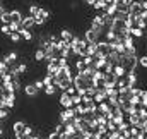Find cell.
Here are the masks:
<instances>
[{
  "instance_id": "31",
  "label": "cell",
  "mask_w": 147,
  "mask_h": 139,
  "mask_svg": "<svg viewBox=\"0 0 147 139\" xmlns=\"http://www.w3.org/2000/svg\"><path fill=\"white\" fill-rule=\"evenodd\" d=\"M9 40H10L12 43H21V41H22V36L19 35V33H10Z\"/></svg>"
},
{
  "instance_id": "20",
  "label": "cell",
  "mask_w": 147,
  "mask_h": 139,
  "mask_svg": "<svg viewBox=\"0 0 147 139\" xmlns=\"http://www.w3.org/2000/svg\"><path fill=\"white\" fill-rule=\"evenodd\" d=\"M19 35L22 36V40H26V41H31V40H33V33H31L29 29L21 28V29H19Z\"/></svg>"
},
{
  "instance_id": "12",
  "label": "cell",
  "mask_w": 147,
  "mask_h": 139,
  "mask_svg": "<svg viewBox=\"0 0 147 139\" xmlns=\"http://www.w3.org/2000/svg\"><path fill=\"white\" fill-rule=\"evenodd\" d=\"M60 38H62V40H65V41H72L74 38H75V35H74L69 28H63V29L60 31Z\"/></svg>"
},
{
  "instance_id": "24",
  "label": "cell",
  "mask_w": 147,
  "mask_h": 139,
  "mask_svg": "<svg viewBox=\"0 0 147 139\" xmlns=\"http://www.w3.org/2000/svg\"><path fill=\"white\" fill-rule=\"evenodd\" d=\"M39 9H41L39 5H36V3H33V5L29 7V10H28V14H29V16H33V17H36L38 14H39Z\"/></svg>"
},
{
  "instance_id": "50",
  "label": "cell",
  "mask_w": 147,
  "mask_h": 139,
  "mask_svg": "<svg viewBox=\"0 0 147 139\" xmlns=\"http://www.w3.org/2000/svg\"><path fill=\"white\" fill-rule=\"evenodd\" d=\"M0 84H2V77H0Z\"/></svg>"
},
{
  "instance_id": "40",
  "label": "cell",
  "mask_w": 147,
  "mask_h": 139,
  "mask_svg": "<svg viewBox=\"0 0 147 139\" xmlns=\"http://www.w3.org/2000/svg\"><path fill=\"white\" fill-rule=\"evenodd\" d=\"M72 102H74V106L80 105L82 103V96H80V95H75V96H72Z\"/></svg>"
},
{
  "instance_id": "39",
  "label": "cell",
  "mask_w": 147,
  "mask_h": 139,
  "mask_svg": "<svg viewBox=\"0 0 147 139\" xmlns=\"http://www.w3.org/2000/svg\"><path fill=\"white\" fill-rule=\"evenodd\" d=\"M65 93H67L69 96H75V95H79V93H77V88H75V86H70V88H69V89H67Z\"/></svg>"
},
{
  "instance_id": "37",
  "label": "cell",
  "mask_w": 147,
  "mask_h": 139,
  "mask_svg": "<svg viewBox=\"0 0 147 139\" xmlns=\"http://www.w3.org/2000/svg\"><path fill=\"white\" fill-rule=\"evenodd\" d=\"M58 65H60L62 69H65L67 65H70V64H69V59H62V57H60V59H58Z\"/></svg>"
},
{
  "instance_id": "6",
  "label": "cell",
  "mask_w": 147,
  "mask_h": 139,
  "mask_svg": "<svg viewBox=\"0 0 147 139\" xmlns=\"http://www.w3.org/2000/svg\"><path fill=\"white\" fill-rule=\"evenodd\" d=\"M16 93H3V96H2V100H5V103H7V108L9 110H12L14 106H16Z\"/></svg>"
},
{
  "instance_id": "18",
  "label": "cell",
  "mask_w": 147,
  "mask_h": 139,
  "mask_svg": "<svg viewBox=\"0 0 147 139\" xmlns=\"http://www.w3.org/2000/svg\"><path fill=\"white\" fill-rule=\"evenodd\" d=\"M94 9H96V10H101V12H106V9H108V3H106L105 0H96V3H94Z\"/></svg>"
},
{
  "instance_id": "27",
  "label": "cell",
  "mask_w": 147,
  "mask_h": 139,
  "mask_svg": "<svg viewBox=\"0 0 147 139\" xmlns=\"http://www.w3.org/2000/svg\"><path fill=\"white\" fill-rule=\"evenodd\" d=\"M43 82H45V86H53V84H55V77L50 76V74H46V76L43 77Z\"/></svg>"
},
{
  "instance_id": "47",
  "label": "cell",
  "mask_w": 147,
  "mask_h": 139,
  "mask_svg": "<svg viewBox=\"0 0 147 139\" xmlns=\"http://www.w3.org/2000/svg\"><path fill=\"white\" fill-rule=\"evenodd\" d=\"M142 9L147 10V0H142Z\"/></svg>"
},
{
  "instance_id": "5",
  "label": "cell",
  "mask_w": 147,
  "mask_h": 139,
  "mask_svg": "<svg viewBox=\"0 0 147 139\" xmlns=\"http://www.w3.org/2000/svg\"><path fill=\"white\" fill-rule=\"evenodd\" d=\"M84 38H86L87 43H99V41H101V36L98 35L96 31H92L91 28L84 31Z\"/></svg>"
},
{
  "instance_id": "33",
  "label": "cell",
  "mask_w": 147,
  "mask_h": 139,
  "mask_svg": "<svg viewBox=\"0 0 147 139\" xmlns=\"http://www.w3.org/2000/svg\"><path fill=\"white\" fill-rule=\"evenodd\" d=\"M139 65L144 70H147V55H140L139 57Z\"/></svg>"
},
{
  "instance_id": "42",
  "label": "cell",
  "mask_w": 147,
  "mask_h": 139,
  "mask_svg": "<svg viewBox=\"0 0 147 139\" xmlns=\"http://www.w3.org/2000/svg\"><path fill=\"white\" fill-rule=\"evenodd\" d=\"M34 21H36V26H45V22H46V19H43V17H39V16L34 17Z\"/></svg>"
},
{
  "instance_id": "38",
  "label": "cell",
  "mask_w": 147,
  "mask_h": 139,
  "mask_svg": "<svg viewBox=\"0 0 147 139\" xmlns=\"http://www.w3.org/2000/svg\"><path fill=\"white\" fill-rule=\"evenodd\" d=\"M34 86H36V88L39 89V91L46 88V86H45V82H43V79H36V81H34Z\"/></svg>"
},
{
  "instance_id": "14",
  "label": "cell",
  "mask_w": 147,
  "mask_h": 139,
  "mask_svg": "<svg viewBox=\"0 0 147 139\" xmlns=\"http://www.w3.org/2000/svg\"><path fill=\"white\" fill-rule=\"evenodd\" d=\"M96 53H98V43H89L87 45V50H86V55L96 57Z\"/></svg>"
},
{
  "instance_id": "21",
  "label": "cell",
  "mask_w": 147,
  "mask_h": 139,
  "mask_svg": "<svg viewBox=\"0 0 147 139\" xmlns=\"http://www.w3.org/2000/svg\"><path fill=\"white\" fill-rule=\"evenodd\" d=\"M34 60H36V62H43V60H46V53H45V50L38 48L36 52H34Z\"/></svg>"
},
{
  "instance_id": "35",
  "label": "cell",
  "mask_w": 147,
  "mask_h": 139,
  "mask_svg": "<svg viewBox=\"0 0 147 139\" xmlns=\"http://www.w3.org/2000/svg\"><path fill=\"white\" fill-rule=\"evenodd\" d=\"M106 91H108V98H118V96H120L118 88H115V89H106Z\"/></svg>"
},
{
  "instance_id": "44",
  "label": "cell",
  "mask_w": 147,
  "mask_h": 139,
  "mask_svg": "<svg viewBox=\"0 0 147 139\" xmlns=\"http://www.w3.org/2000/svg\"><path fill=\"white\" fill-rule=\"evenodd\" d=\"M82 3H86V5H89V7H94L96 0H82Z\"/></svg>"
},
{
  "instance_id": "41",
  "label": "cell",
  "mask_w": 147,
  "mask_h": 139,
  "mask_svg": "<svg viewBox=\"0 0 147 139\" xmlns=\"http://www.w3.org/2000/svg\"><path fill=\"white\" fill-rule=\"evenodd\" d=\"M113 70H115V64L108 62V65L105 67V72H106V74H113Z\"/></svg>"
},
{
  "instance_id": "17",
  "label": "cell",
  "mask_w": 147,
  "mask_h": 139,
  "mask_svg": "<svg viewBox=\"0 0 147 139\" xmlns=\"http://www.w3.org/2000/svg\"><path fill=\"white\" fill-rule=\"evenodd\" d=\"M65 132H67L69 136H74V138L79 134V132H77V129H75V125H74L72 122H67V124H65Z\"/></svg>"
},
{
  "instance_id": "8",
  "label": "cell",
  "mask_w": 147,
  "mask_h": 139,
  "mask_svg": "<svg viewBox=\"0 0 147 139\" xmlns=\"http://www.w3.org/2000/svg\"><path fill=\"white\" fill-rule=\"evenodd\" d=\"M142 10H144V9H142V0H135V2L132 3V7L128 9V12H130L132 16H139Z\"/></svg>"
},
{
  "instance_id": "51",
  "label": "cell",
  "mask_w": 147,
  "mask_h": 139,
  "mask_svg": "<svg viewBox=\"0 0 147 139\" xmlns=\"http://www.w3.org/2000/svg\"><path fill=\"white\" fill-rule=\"evenodd\" d=\"M105 2H106V0H105Z\"/></svg>"
},
{
  "instance_id": "15",
  "label": "cell",
  "mask_w": 147,
  "mask_h": 139,
  "mask_svg": "<svg viewBox=\"0 0 147 139\" xmlns=\"http://www.w3.org/2000/svg\"><path fill=\"white\" fill-rule=\"evenodd\" d=\"M106 65H108V59H96V62H94L96 70H105Z\"/></svg>"
},
{
  "instance_id": "36",
  "label": "cell",
  "mask_w": 147,
  "mask_h": 139,
  "mask_svg": "<svg viewBox=\"0 0 147 139\" xmlns=\"http://www.w3.org/2000/svg\"><path fill=\"white\" fill-rule=\"evenodd\" d=\"M9 115H10V110H9V108H3V110H0V120H5Z\"/></svg>"
},
{
  "instance_id": "32",
  "label": "cell",
  "mask_w": 147,
  "mask_h": 139,
  "mask_svg": "<svg viewBox=\"0 0 147 139\" xmlns=\"http://www.w3.org/2000/svg\"><path fill=\"white\" fill-rule=\"evenodd\" d=\"M146 31H142V29H139V28H132V31H130V35L134 36V38H142Z\"/></svg>"
},
{
  "instance_id": "1",
  "label": "cell",
  "mask_w": 147,
  "mask_h": 139,
  "mask_svg": "<svg viewBox=\"0 0 147 139\" xmlns=\"http://www.w3.org/2000/svg\"><path fill=\"white\" fill-rule=\"evenodd\" d=\"M26 127H28V124H26L24 120H16V122L12 124V132L16 134V138H22Z\"/></svg>"
},
{
  "instance_id": "2",
  "label": "cell",
  "mask_w": 147,
  "mask_h": 139,
  "mask_svg": "<svg viewBox=\"0 0 147 139\" xmlns=\"http://www.w3.org/2000/svg\"><path fill=\"white\" fill-rule=\"evenodd\" d=\"M22 91H24V95H26L28 98H38V95H39V89L34 86V82H28V84L22 88Z\"/></svg>"
},
{
  "instance_id": "29",
  "label": "cell",
  "mask_w": 147,
  "mask_h": 139,
  "mask_svg": "<svg viewBox=\"0 0 147 139\" xmlns=\"http://www.w3.org/2000/svg\"><path fill=\"white\" fill-rule=\"evenodd\" d=\"M0 33L5 36H10V33H12V29H10V24H2L0 26Z\"/></svg>"
},
{
  "instance_id": "25",
  "label": "cell",
  "mask_w": 147,
  "mask_h": 139,
  "mask_svg": "<svg viewBox=\"0 0 147 139\" xmlns=\"http://www.w3.org/2000/svg\"><path fill=\"white\" fill-rule=\"evenodd\" d=\"M38 16H39V17H43V19H46V21H48V19H50V17H51V12H50V10H48V9H43V7H41V9H39V14H38Z\"/></svg>"
},
{
  "instance_id": "22",
  "label": "cell",
  "mask_w": 147,
  "mask_h": 139,
  "mask_svg": "<svg viewBox=\"0 0 147 139\" xmlns=\"http://www.w3.org/2000/svg\"><path fill=\"white\" fill-rule=\"evenodd\" d=\"M105 40L111 43V41H116V33L113 31V29H106V33H105Z\"/></svg>"
},
{
  "instance_id": "3",
  "label": "cell",
  "mask_w": 147,
  "mask_h": 139,
  "mask_svg": "<svg viewBox=\"0 0 147 139\" xmlns=\"http://www.w3.org/2000/svg\"><path fill=\"white\" fill-rule=\"evenodd\" d=\"M58 105H60L62 108H75V106H74V102H72V96H69L65 91H62V95H60V98H58Z\"/></svg>"
},
{
  "instance_id": "49",
  "label": "cell",
  "mask_w": 147,
  "mask_h": 139,
  "mask_svg": "<svg viewBox=\"0 0 147 139\" xmlns=\"http://www.w3.org/2000/svg\"><path fill=\"white\" fill-rule=\"evenodd\" d=\"M3 93H5V91H3V88L0 86V100H2V96H3Z\"/></svg>"
},
{
  "instance_id": "28",
  "label": "cell",
  "mask_w": 147,
  "mask_h": 139,
  "mask_svg": "<svg viewBox=\"0 0 147 139\" xmlns=\"http://www.w3.org/2000/svg\"><path fill=\"white\" fill-rule=\"evenodd\" d=\"M28 69H29V65H28L26 62H22V64H19V65L16 67L17 74H26V72H28Z\"/></svg>"
},
{
  "instance_id": "7",
  "label": "cell",
  "mask_w": 147,
  "mask_h": 139,
  "mask_svg": "<svg viewBox=\"0 0 147 139\" xmlns=\"http://www.w3.org/2000/svg\"><path fill=\"white\" fill-rule=\"evenodd\" d=\"M21 26L24 28V29H31V28H34L36 26V21H34V17L33 16H24V19H22V22H21Z\"/></svg>"
},
{
  "instance_id": "23",
  "label": "cell",
  "mask_w": 147,
  "mask_h": 139,
  "mask_svg": "<svg viewBox=\"0 0 147 139\" xmlns=\"http://www.w3.org/2000/svg\"><path fill=\"white\" fill-rule=\"evenodd\" d=\"M57 89H58V88H57V86L53 84V86H46V88H45L43 91H45V95H46V96H55Z\"/></svg>"
},
{
  "instance_id": "13",
  "label": "cell",
  "mask_w": 147,
  "mask_h": 139,
  "mask_svg": "<svg viewBox=\"0 0 147 139\" xmlns=\"http://www.w3.org/2000/svg\"><path fill=\"white\" fill-rule=\"evenodd\" d=\"M127 74H128V72H127L125 67H121V65H115V70H113V76H115V77L120 79V77H125Z\"/></svg>"
},
{
  "instance_id": "30",
  "label": "cell",
  "mask_w": 147,
  "mask_h": 139,
  "mask_svg": "<svg viewBox=\"0 0 147 139\" xmlns=\"http://www.w3.org/2000/svg\"><path fill=\"white\" fill-rule=\"evenodd\" d=\"M84 69H86L84 60H82V59H77V60H75V70H77V72H82Z\"/></svg>"
},
{
  "instance_id": "19",
  "label": "cell",
  "mask_w": 147,
  "mask_h": 139,
  "mask_svg": "<svg viewBox=\"0 0 147 139\" xmlns=\"http://www.w3.org/2000/svg\"><path fill=\"white\" fill-rule=\"evenodd\" d=\"M0 22H2V24H10V22H12V17H10V10H5V12L0 16Z\"/></svg>"
},
{
  "instance_id": "10",
  "label": "cell",
  "mask_w": 147,
  "mask_h": 139,
  "mask_svg": "<svg viewBox=\"0 0 147 139\" xmlns=\"http://www.w3.org/2000/svg\"><path fill=\"white\" fill-rule=\"evenodd\" d=\"M10 17H12V22H14V24H21L22 19H24V16H22L21 10H17V9H12V10H10ZM12 22H10V24H12Z\"/></svg>"
},
{
  "instance_id": "46",
  "label": "cell",
  "mask_w": 147,
  "mask_h": 139,
  "mask_svg": "<svg viewBox=\"0 0 147 139\" xmlns=\"http://www.w3.org/2000/svg\"><path fill=\"white\" fill-rule=\"evenodd\" d=\"M3 108H7V103H5V100H0V110H3Z\"/></svg>"
},
{
  "instance_id": "16",
  "label": "cell",
  "mask_w": 147,
  "mask_h": 139,
  "mask_svg": "<svg viewBox=\"0 0 147 139\" xmlns=\"http://www.w3.org/2000/svg\"><path fill=\"white\" fill-rule=\"evenodd\" d=\"M139 122H140V115H139V113H132V115H128V124H130L132 127H137Z\"/></svg>"
},
{
  "instance_id": "43",
  "label": "cell",
  "mask_w": 147,
  "mask_h": 139,
  "mask_svg": "<svg viewBox=\"0 0 147 139\" xmlns=\"http://www.w3.org/2000/svg\"><path fill=\"white\" fill-rule=\"evenodd\" d=\"M134 2H135V0H121V3H123L125 7H128V9L132 7V3H134Z\"/></svg>"
},
{
  "instance_id": "11",
  "label": "cell",
  "mask_w": 147,
  "mask_h": 139,
  "mask_svg": "<svg viewBox=\"0 0 147 139\" xmlns=\"http://www.w3.org/2000/svg\"><path fill=\"white\" fill-rule=\"evenodd\" d=\"M111 110H113V106H111L108 102H105V103H99V105H98V113H101V115H108Z\"/></svg>"
},
{
  "instance_id": "45",
  "label": "cell",
  "mask_w": 147,
  "mask_h": 139,
  "mask_svg": "<svg viewBox=\"0 0 147 139\" xmlns=\"http://www.w3.org/2000/svg\"><path fill=\"white\" fill-rule=\"evenodd\" d=\"M139 17H140V19H144V21H147V10H142V12L139 14Z\"/></svg>"
},
{
  "instance_id": "26",
  "label": "cell",
  "mask_w": 147,
  "mask_h": 139,
  "mask_svg": "<svg viewBox=\"0 0 147 139\" xmlns=\"http://www.w3.org/2000/svg\"><path fill=\"white\" fill-rule=\"evenodd\" d=\"M10 82H14V76L10 72H7L5 76H2V84H10Z\"/></svg>"
},
{
  "instance_id": "48",
  "label": "cell",
  "mask_w": 147,
  "mask_h": 139,
  "mask_svg": "<svg viewBox=\"0 0 147 139\" xmlns=\"http://www.w3.org/2000/svg\"><path fill=\"white\" fill-rule=\"evenodd\" d=\"M142 106H144V108H147V98H142Z\"/></svg>"
},
{
  "instance_id": "9",
  "label": "cell",
  "mask_w": 147,
  "mask_h": 139,
  "mask_svg": "<svg viewBox=\"0 0 147 139\" xmlns=\"http://www.w3.org/2000/svg\"><path fill=\"white\" fill-rule=\"evenodd\" d=\"M17 59H19V53H17V52H9V53H7V55L2 59V60H3V62L9 65V67H12V64H14Z\"/></svg>"
},
{
  "instance_id": "34",
  "label": "cell",
  "mask_w": 147,
  "mask_h": 139,
  "mask_svg": "<svg viewBox=\"0 0 147 139\" xmlns=\"http://www.w3.org/2000/svg\"><path fill=\"white\" fill-rule=\"evenodd\" d=\"M96 120H98V124H99V125H106V124H108V119H106V115H101V113H98Z\"/></svg>"
},
{
  "instance_id": "4",
  "label": "cell",
  "mask_w": 147,
  "mask_h": 139,
  "mask_svg": "<svg viewBox=\"0 0 147 139\" xmlns=\"http://www.w3.org/2000/svg\"><path fill=\"white\" fill-rule=\"evenodd\" d=\"M94 103L99 105V103H105V102H108V91L105 89V88H99L98 91H96V95H94Z\"/></svg>"
}]
</instances>
